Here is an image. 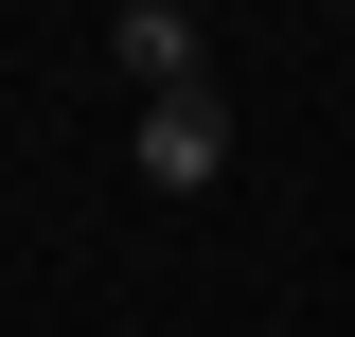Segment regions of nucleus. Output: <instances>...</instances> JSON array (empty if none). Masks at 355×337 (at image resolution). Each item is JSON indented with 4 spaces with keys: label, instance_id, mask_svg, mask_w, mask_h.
<instances>
[{
    "label": "nucleus",
    "instance_id": "nucleus-1",
    "mask_svg": "<svg viewBox=\"0 0 355 337\" xmlns=\"http://www.w3.org/2000/svg\"><path fill=\"white\" fill-rule=\"evenodd\" d=\"M107 71H125L142 107H178V89H214V36H196L178 0H125V18H107Z\"/></svg>",
    "mask_w": 355,
    "mask_h": 337
},
{
    "label": "nucleus",
    "instance_id": "nucleus-2",
    "mask_svg": "<svg viewBox=\"0 0 355 337\" xmlns=\"http://www.w3.org/2000/svg\"><path fill=\"white\" fill-rule=\"evenodd\" d=\"M214 178H231V107H214V89L142 107V196H214Z\"/></svg>",
    "mask_w": 355,
    "mask_h": 337
}]
</instances>
